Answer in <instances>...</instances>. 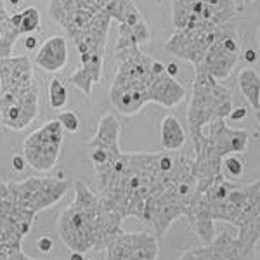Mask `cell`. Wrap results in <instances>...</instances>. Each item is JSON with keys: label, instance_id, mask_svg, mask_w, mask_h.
<instances>
[{"label": "cell", "instance_id": "cell-1", "mask_svg": "<svg viewBox=\"0 0 260 260\" xmlns=\"http://www.w3.org/2000/svg\"><path fill=\"white\" fill-rule=\"evenodd\" d=\"M75 198L57 219V233L71 251H104L123 231V219L99 200L82 180H75Z\"/></svg>", "mask_w": 260, "mask_h": 260}, {"label": "cell", "instance_id": "cell-2", "mask_svg": "<svg viewBox=\"0 0 260 260\" xmlns=\"http://www.w3.org/2000/svg\"><path fill=\"white\" fill-rule=\"evenodd\" d=\"M233 110V94L225 85L212 78L203 70L194 68L192 98L187 108V125L191 132H205L212 120L228 118Z\"/></svg>", "mask_w": 260, "mask_h": 260}, {"label": "cell", "instance_id": "cell-3", "mask_svg": "<svg viewBox=\"0 0 260 260\" xmlns=\"http://www.w3.org/2000/svg\"><path fill=\"white\" fill-rule=\"evenodd\" d=\"M240 39H238L234 21H228L215 28V39L208 47L201 64L194 68L203 70L217 82H224L236 70L240 62Z\"/></svg>", "mask_w": 260, "mask_h": 260}, {"label": "cell", "instance_id": "cell-4", "mask_svg": "<svg viewBox=\"0 0 260 260\" xmlns=\"http://www.w3.org/2000/svg\"><path fill=\"white\" fill-rule=\"evenodd\" d=\"M7 186L16 205L33 215L59 203L70 189V182L54 177H30L23 182H7Z\"/></svg>", "mask_w": 260, "mask_h": 260}, {"label": "cell", "instance_id": "cell-5", "mask_svg": "<svg viewBox=\"0 0 260 260\" xmlns=\"http://www.w3.org/2000/svg\"><path fill=\"white\" fill-rule=\"evenodd\" d=\"M62 127L57 120H50L31 132L23 144V158L33 170L49 172L59 161L62 144Z\"/></svg>", "mask_w": 260, "mask_h": 260}, {"label": "cell", "instance_id": "cell-6", "mask_svg": "<svg viewBox=\"0 0 260 260\" xmlns=\"http://www.w3.org/2000/svg\"><path fill=\"white\" fill-rule=\"evenodd\" d=\"M0 115L7 128H26L39 115V85L33 82L23 89L0 94Z\"/></svg>", "mask_w": 260, "mask_h": 260}, {"label": "cell", "instance_id": "cell-7", "mask_svg": "<svg viewBox=\"0 0 260 260\" xmlns=\"http://www.w3.org/2000/svg\"><path fill=\"white\" fill-rule=\"evenodd\" d=\"M35 215L16 205L7 182H0V246H21Z\"/></svg>", "mask_w": 260, "mask_h": 260}, {"label": "cell", "instance_id": "cell-8", "mask_svg": "<svg viewBox=\"0 0 260 260\" xmlns=\"http://www.w3.org/2000/svg\"><path fill=\"white\" fill-rule=\"evenodd\" d=\"M215 28H179L167 40L165 50L192 66H198L215 39Z\"/></svg>", "mask_w": 260, "mask_h": 260}, {"label": "cell", "instance_id": "cell-9", "mask_svg": "<svg viewBox=\"0 0 260 260\" xmlns=\"http://www.w3.org/2000/svg\"><path fill=\"white\" fill-rule=\"evenodd\" d=\"M160 245L158 238L151 233H125L104 248L106 260H158Z\"/></svg>", "mask_w": 260, "mask_h": 260}, {"label": "cell", "instance_id": "cell-10", "mask_svg": "<svg viewBox=\"0 0 260 260\" xmlns=\"http://www.w3.org/2000/svg\"><path fill=\"white\" fill-rule=\"evenodd\" d=\"M153 61L146 52H142L139 45L116 49V75L115 77L132 83V85L144 87L148 90V83L153 78Z\"/></svg>", "mask_w": 260, "mask_h": 260}, {"label": "cell", "instance_id": "cell-11", "mask_svg": "<svg viewBox=\"0 0 260 260\" xmlns=\"http://www.w3.org/2000/svg\"><path fill=\"white\" fill-rule=\"evenodd\" d=\"M208 127V134H205L208 144L220 158L228 154H245L250 144L251 132L246 128H233L225 123V118L212 120Z\"/></svg>", "mask_w": 260, "mask_h": 260}, {"label": "cell", "instance_id": "cell-12", "mask_svg": "<svg viewBox=\"0 0 260 260\" xmlns=\"http://www.w3.org/2000/svg\"><path fill=\"white\" fill-rule=\"evenodd\" d=\"M35 82L33 80L31 61L28 56L0 57V94L23 89Z\"/></svg>", "mask_w": 260, "mask_h": 260}, {"label": "cell", "instance_id": "cell-13", "mask_svg": "<svg viewBox=\"0 0 260 260\" xmlns=\"http://www.w3.org/2000/svg\"><path fill=\"white\" fill-rule=\"evenodd\" d=\"M110 101L111 104L116 108V111H120L121 115H136L139 113L146 104L149 103L148 92L144 87L132 85V83L121 80V78L115 77L110 89Z\"/></svg>", "mask_w": 260, "mask_h": 260}, {"label": "cell", "instance_id": "cell-14", "mask_svg": "<svg viewBox=\"0 0 260 260\" xmlns=\"http://www.w3.org/2000/svg\"><path fill=\"white\" fill-rule=\"evenodd\" d=\"M148 99L149 103H156L163 108H175L186 98V89L175 80L174 77L163 71L160 75H153L148 83Z\"/></svg>", "mask_w": 260, "mask_h": 260}, {"label": "cell", "instance_id": "cell-15", "mask_svg": "<svg viewBox=\"0 0 260 260\" xmlns=\"http://www.w3.org/2000/svg\"><path fill=\"white\" fill-rule=\"evenodd\" d=\"M33 62L47 73L61 71L68 64V42H66L64 37L56 35L45 40L39 49V52H37Z\"/></svg>", "mask_w": 260, "mask_h": 260}, {"label": "cell", "instance_id": "cell-16", "mask_svg": "<svg viewBox=\"0 0 260 260\" xmlns=\"http://www.w3.org/2000/svg\"><path fill=\"white\" fill-rule=\"evenodd\" d=\"M186 130L175 115H167L161 120L160 127V142L161 148L170 153H179L186 146Z\"/></svg>", "mask_w": 260, "mask_h": 260}, {"label": "cell", "instance_id": "cell-17", "mask_svg": "<svg viewBox=\"0 0 260 260\" xmlns=\"http://www.w3.org/2000/svg\"><path fill=\"white\" fill-rule=\"evenodd\" d=\"M103 59L104 57H92V59L82 62L80 68L71 75V82L75 83L78 90L83 92V95L92 94V87L101 80V75H103Z\"/></svg>", "mask_w": 260, "mask_h": 260}, {"label": "cell", "instance_id": "cell-18", "mask_svg": "<svg viewBox=\"0 0 260 260\" xmlns=\"http://www.w3.org/2000/svg\"><path fill=\"white\" fill-rule=\"evenodd\" d=\"M120 137V121L115 118L113 113H108L98 123V132L90 141L85 142V148L89 146H108V148H115L118 144Z\"/></svg>", "mask_w": 260, "mask_h": 260}, {"label": "cell", "instance_id": "cell-19", "mask_svg": "<svg viewBox=\"0 0 260 260\" xmlns=\"http://www.w3.org/2000/svg\"><path fill=\"white\" fill-rule=\"evenodd\" d=\"M104 11L110 14L111 19H116L120 24H127V26H134L144 19L134 0H113Z\"/></svg>", "mask_w": 260, "mask_h": 260}, {"label": "cell", "instance_id": "cell-20", "mask_svg": "<svg viewBox=\"0 0 260 260\" xmlns=\"http://www.w3.org/2000/svg\"><path fill=\"white\" fill-rule=\"evenodd\" d=\"M238 85L255 113L260 111V77L255 70L243 68L238 75Z\"/></svg>", "mask_w": 260, "mask_h": 260}, {"label": "cell", "instance_id": "cell-21", "mask_svg": "<svg viewBox=\"0 0 260 260\" xmlns=\"http://www.w3.org/2000/svg\"><path fill=\"white\" fill-rule=\"evenodd\" d=\"M151 39V31L146 24V21L142 19L134 26H127V24H120L118 28V40H116V49L130 47V45H141L148 44ZM115 49V50H116Z\"/></svg>", "mask_w": 260, "mask_h": 260}, {"label": "cell", "instance_id": "cell-22", "mask_svg": "<svg viewBox=\"0 0 260 260\" xmlns=\"http://www.w3.org/2000/svg\"><path fill=\"white\" fill-rule=\"evenodd\" d=\"M21 37L18 28H14L9 23V14H7L4 2L0 0V57H9L12 54L14 42Z\"/></svg>", "mask_w": 260, "mask_h": 260}, {"label": "cell", "instance_id": "cell-23", "mask_svg": "<svg viewBox=\"0 0 260 260\" xmlns=\"http://www.w3.org/2000/svg\"><path fill=\"white\" fill-rule=\"evenodd\" d=\"M49 106L54 111H59L68 103V89L59 78H52L49 83Z\"/></svg>", "mask_w": 260, "mask_h": 260}, {"label": "cell", "instance_id": "cell-24", "mask_svg": "<svg viewBox=\"0 0 260 260\" xmlns=\"http://www.w3.org/2000/svg\"><path fill=\"white\" fill-rule=\"evenodd\" d=\"M243 169H245V165H243V161L236 154H228V156H224L220 161V172L228 180L240 179L243 175Z\"/></svg>", "mask_w": 260, "mask_h": 260}, {"label": "cell", "instance_id": "cell-25", "mask_svg": "<svg viewBox=\"0 0 260 260\" xmlns=\"http://www.w3.org/2000/svg\"><path fill=\"white\" fill-rule=\"evenodd\" d=\"M21 16H23V19H21V35L23 33H28V35H31L33 31L39 30L40 26V12L37 7H26L23 12H21Z\"/></svg>", "mask_w": 260, "mask_h": 260}, {"label": "cell", "instance_id": "cell-26", "mask_svg": "<svg viewBox=\"0 0 260 260\" xmlns=\"http://www.w3.org/2000/svg\"><path fill=\"white\" fill-rule=\"evenodd\" d=\"M57 121H59L64 132L77 134L78 128H80V118H78L77 111H61L59 116H57Z\"/></svg>", "mask_w": 260, "mask_h": 260}, {"label": "cell", "instance_id": "cell-27", "mask_svg": "<svg viewBox=\"0 0 260 260\" xmlns=\"http://www.w3.org/2000/svg\"><path fill=\"white\" fill-rule=\"evenodd\" d=\"M77 2L80 4L82 7H85V9H89L92 12H101L106 9L113 0H77Z\"/></svg>", "mask_w": 260, "mask_h": 260}, {"label": "cell", "instance_id": "cell-28", "mask_svg": "<svg viewBox=\"0 0 260 260\" xmlns=\"http://www.w3.org/2000/svg\"><path fill=\"white\" fill-rule=\"evenodd\" d=\"M246 115H248V111H246L245 106H238V108H233V110L229 111L228 118L231 121H240V120H245Z\"/></svg>", "mask_w": 260, "mask_h": 260}, {"label": "cell", "instance_id": "cell-29", "mask_svg": "<svg viewBox=\"0 0 260 260\" xmlns=\"http://www.w3.org/2000/svg\"><path fill=\"white\" fill-rule=\"evenodd\" d=\"M37 248H39L42 253H49L52 250V240L49 236H42L39 241H37Z\"/></svg>", "mask_w": 260, "mask_h": 260}, {"label": "cell", "instance_id": "cell-30", "mask_svg": "<svg viewBox=\"0 0 260 260\" xmlns=\"http://www.w3.org/2000/svg\"><path fill=\"white\" fill-rule=\"evenodd\" d=\"M24 165H26V161H24V158L21 156V154H14V156H12V169L16 172L24 170Z\"/></svg>", "mask_w": 260, "mask_h": 260}, {"label": "cell", "instance_id": "cell-31", "mask_svg": "<svg viewBox=\"0 0 260 260\" xmlns=\"http://www.w3.org/2000/svg\"><path fill=\"white\" fill-rule=\"evenodd\" d=\"M165 71H167V75H170V77H175L177 75V64H174V62H170V64H165Z\"/></svg>", "mask_w": 260, "mask_h": 260}, {"label": "cell", "instance_id": "cell-32", "mask_svg": "<svg viewBox=\"0 0 260 260\" xmlns=\"http://www.w3.org/2000/svg\"><path fill=\"white\" fill-rule=\"evenodd\" d=\"M245 59L248 62H255V61H257V52H255L253 49H248L245 52Z\"/></svg>", "mask_w": 260, "mask_h": 260}, {"label": "cell", "instance_id": "cell-33", "mask_svg": "<svg viewBox=\"0 0 260 260\" xmlns=\"http://www.w3.org/2000/svg\"><path fill=\"white\" fill-rule=\"evenodd\" d=\"M37 42H39V40H37L35 37L30 35L26 40H24V47H26V49H35L37 47Z\"/></svg>", "mask_w": 260, "mask_h": 260}, {"label": "cell", "instance_id": "cell-34", "mask_svg": "<svg viewBox=\"0 0 260 260\" xmlns=\"http://www.w3.org/2000/svg\"><path fill=\"white\" fill-rule=\"evenodd\" d=\"M70 260H85L82 251H71L70 253Z\"/></svg>", "mask_w": 260, "mask_h": 260}, {"label": "cell", "instance_id": "cell-35", "mask_svg": "<svg viewBox=\"0 0 260 260\" xmlns=\"http://www.w3.org/2000/svg\"><path fill=\"white\" fill-rule=\"evenodd\" d=\"M19 2H21V0H11V4H12V6H18Z\"/></svg>", "mask_w": 260, "mask_h": 260}, {"label": "cell", "instance_id": "cell-36", "mask_svg": "<svg viewBox=\"0 0 260 260\" xmlns=\"http://www.w3.org/2000/svg\"><path fill=\"white\" fill-rule=\"evenodd\" d=\"M245 4H250V2H255V0H243Z\"/></svg>", "mask_w": 260, "mask_h": 260}, {"label": "cell", "instance_id": "cell-37", "mask_svg": "<svg viewBox=\"0 0 260 260\" xmlns=\"http://www.w3.org/2000/svg\"><path fill=\"white\" fill-rule=\"evenodd\" d=\"M85 260H92V258H85Z\"/></svg>", "mask_w": 260, "mask_h": 260}]
</instances>
